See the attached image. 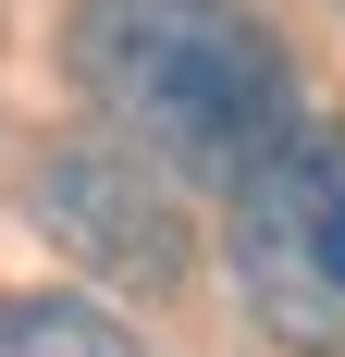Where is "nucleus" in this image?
Wrapping results in <instances>:
<instances>
[{
    "label": "nucleus",
    "mask_w": 345,
    "mask_h": 357,
    "mask_svg": "<svg viewBox=\"0 0 345 357\" xmlns=\"http://www.w3.org/2000/svg\"><path fill=\"white\" fill-rule=\"evenodd\" d=\"M74 86L136 160L247 185L284 148V37L247 0H74Z\"/></svg>",
    "instance_id": "1"
},
{
    "label": "nucleus",
    "mask_w": 345,
    "mask_h": 357,
    "mask_svg": "<svg viewBox=\"0 0 345 357\" xmlns=\"http://www.w3.org/2000/svg\"><path fill=\"white\" fill-rule=\"evenodd\" d=\"M222 259H235V296L259 308L272 345L345 357V123L284 136L272 160L235 185Z\"/></svg>",
    "instance_id": "2"
},
{
    "label": "nucleus",
    "mask_w": 345,
    "mask_h": 357,
    "mask_svg": "<svg viewBox=\"0 0 345 357\" xmlns=\"http://www.w3.org/2000/svg\"><path fill=\"white\" fill-rule=\"evenodd\" d=\"M161 160H111V148H50V173H37V222L62 234L87 271H136V284H161V271H185V222H172Z\"/></svg>",
    "instance_id": "3"
},
{
    "label": "nucleus",
    "mask_w": 345,
    "mask_h": 357,
    "mask_svg": "<svg viewBox=\"0 0 345 357\" xmlns=\"http://www.w3.org/2000/svg\"><path fill=\"white\" fill-rule=\"evenodd\" d=\"M0 357H148L99 296H0Z\"/></svg>",
    "instance_id": "4"
}]
</instances>
